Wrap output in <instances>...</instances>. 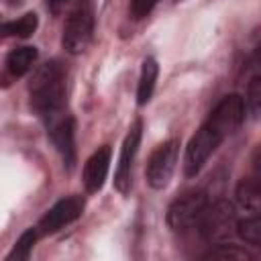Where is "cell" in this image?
<instances>
[{
  "label": "cell",
  "instance_id": "6da1fadb",
  "mask_svg": "<svg viewBox=\"0 0 261 261\" xmlns=\"http://www.w3.org/2000/svg\"><path fill=\"white\" fill-rule=\"evenodd\" d=\"M31 108L47 122L61 116L65 108V71L59 61H47L33 71L29 82Z\"/></svg>",
  "mask_w": 261,
  "mask_h": 261
},
{
  "label": "cell",
  "instance_id": "7a4b0ae2",
  "mask_svg": "<svg viewBox=\"0 0 261 261\" xmlns=\"http://www.w3.org/2000/svg\"><path fill=\"white\" fill-rule=\"evenodd\" d=\"M234 226H237L234 206L226 200H216L214 204L208 202V206L204 208L198 220V230L202 239L212 241V243L226 241L234 232Z\"/></svg>",
  "mask_w": 261,
  "mask_h": 261
},
{
  "label": "cell",
  "instance_id": "3957f363",
  "mask_svg": "<svg viewBox=\"0 0 261 261\" xmlns=\"http://www.w3.org/2000/svg\"><path fill=\"white\" fill-rule=\"evenodd\" d=\"M208 206V194L204 190H190L175 198L167 208V226L175 232H184L198 224L204 208Z\"/></svg>",
  "mask_w": 261,
  "mask_h": 261
},
{
  "label": "cell",
  "instance_id": "277c9868",
  "mask_svg": "<svg viewBox=\"0 0 261 261\" xmlns=\"http://www.w3.org/2000/svg\"><path fill=\"white\" fill-rule=\"evenodd\" d=\"M224 141V135L220 130H216L208 120L194 133V137L190 139L188 147H186V157H184V171L188 177H194L204 163L208 161V157L218 149V145Z\"/></svg>",
  "mask_w": 261,
  "mask_h": 261
},
{
  "label": "cell",
  "instance_id": "5b68a950",
  "mask_svg": "<svg viewBox=\"0 0 261 261\" xmlns=\"http://www.w3.org/2000/svg\"><path fill=\"white\" fill-rule=\"evenodd\" d=\"M92 35H94V14L90 4L67 14L63 27V47L67 49V53L71 55L84 53L92 43Z\"/></svg>",
  "mask_w": 261,
  "mask_h": 261
},
{
  "label": "cell",
  "instance_id": "8992f818",
  "mask_svg": "<svg viewBox=\"0 0 261 261\" xmlns=\"http://www.w3.org/2000/svg\"><path fill=\"white\" fill-rule=\"evenodd\" d=\"M177 155H179V141L177 139H169L163 145H159L147 163L145 175H147V184L155 190H161L167 186V181L171 179V173L175 169L177 163Z\"/></svg>",
  "mask_w": 261,
  "mask_h": 261
},
{
  "label": "cell",
  "instance_id": "52a82bcc",
  "mask_svg": "<svg viewBox=\"0 0 261 261\" xmlns=\"http://www.w3.org/2000/svg\"><path fill=\"white\" fill-rule=\"evenodd\" d=\"M141 135H143V122H141V118H137L130 124L128 133L122 141L120 159H118V167H116V173H114V188L120 194H128V190H130V169H133V161H135L137 151H139Z\"/></svg>",
  "mask_w": 261,
  "mask_h": 261
},
{
  "label": "cell",
  "instance_id": "ba28073f",
  "mask_svg": "<svg viewBox=\"0 0 261 261\" xmlns=\"http://www.w3.org/2000/svg\"><path fill=\"white\" fill-rule=\"evenodd\" d=\"M245 120V102L239 94H228L224 98H220V102L212 108L208 122L220 130L224 135V139L228 135H232Z\"/></svg>",
  "mask_w": 261,
  "mask_h": 261
},
{
  "label": "cell",
  "instance_id": "9c48e42d",
  "mask_svg": "<svg viewBox=\"0 0 261 261\" xmlns=\"http://www.w3.org/2000/svg\"><path fill=\"white\" fill-rule=\"evenodd\" d=\"M84 206H86V202H84L82 196H69V198L59 200V202H57L53 208H49V210L43 214V218L39 220V226H37L39 234L57 232V230L63 228L65 224L73 222L75 218L82 216Z\"/></svg>",
  "mask_w": 261,
  "mask_h": 261
},
{
  "label": "cell",
  "instance_id": "30bf717a",
  "mask_svg": "<svg viewBox=\"0 0 261 261\" xmlns=\"http://www.w3.org/2000/svg\"><path fill=\"white\" fill-rule=\"evenodd\" d=\"M47 128H49V139L51 143L55 145V149L59 151V155L63 157V163L67 167L73 165L75 161V143H73V137H75V122L71 116L67 114H61L53 120L47 122Z\"/></svg>",
  "mask_w": 261,
  "mask_h": 261
},
{
  "label": "cell",
  "instance_id": "8fae6325",
  "mask_svg": "<svg viewBox=\"0 0 261 261\" xmlns=\"http://www.w3.org/2000/svg\"><path fill=\"white\" fill-rule=\"evenodd\" d=\"M108 167H110V147L104 145L84 165V186L90 194L98 192L104 186V179L108 175Z\"/></svg>",
  "mask_w": 261,
  "mask_h": 261
},
{
  "label": "cell",
  "instance_id": "7c38bea8",
  "mask_svg": "<svg viewBox=\"0 0 261 261\" xmlns=\"http://www.w3.org/2000/svg\"><path fill=\"white\" fill-rule=\"evenodd\" d=\"M157 73H159V65L153 57H147L143 61L141 67V77H139V88H137V102L143 106L151 100L153 90H155V82H157Z\"/></svg>",
  "mask_w": 261,
  "mask_h": 261
},
{
  "label": "cell",
  "instance_id": "4fadbf2b",
  "mask_svg": "<svg viewBox=\"0 0 261 261\" xmlns=\"http://www.w3.org/2000/svg\"><path fill=\"white\" fill-rule=\"evenodd\" d=\"M237 202L249 212H259L261 190H259V179L257 177H247V179L239 181V186H237Z\"/></svg>",
  "mask_w": 261,
  "mask_h": 261
},
{
  "label": "cell",
  "instance_id": "5bb4252c",
  "mask_svg": "<svg viewBox=\"0 0 261 261\" xmlns=\"http://www.w3.org/2000/svg\"><path fill=\"white\" fill-rule=\"evenodd\" d=\"M37 49L35 47H18V49H14L10 55H8V59H6V67H8V71L12 73V75H24L31 67H33V63L37 61Z\"/></svg>",
  "mask_w": 261,
  "mask_h": 261
},
{
  "label": "cell",
  "instance_id": "9a60e30c",
  "mask_svg": "<svg viewBox=\"0 0 261 261\" xmlns=\"http://www.w3.org/2000/svg\"><path fill=\"white\" fill-rule=\"evenodd\" d=\"M39 24V18L35 12H29L16 20H8V22H2L0 24V35L2 37H20V39H27L35 33Z\"/></svg>",
  "mask_w": 261,
  "mask_h": 261
},
{
  "label": "cell",
  "instance_id": "2e32d148",
  "mask_svg": "<svg viewBox=\"0 0 261 261\" xmlns=\"http://www.w3.org/2000/svg\"><path fill=\"white\" fill-rule=\"evenodd\" d=\"M234 232L249 245L253 247H259L261 245V220L257 216V212L253 216H247L243 220H237V226H234Z\"/></svg>",
  "mask_w": 261,
  "mask_h": 261
},
{
  "label": "cell",
  "instance_id": "e0dca14e",
  "mask_svg": "<svg viewBox=\"0 0 261 261\" xmlns=\"http://www.w3.org/2000/svg\"><path fill=\"white\" fill-rule=\"evenodd\" d=\"M37 239H39V230L37 228H27L20 237H18V241L14 243V247H12V251L6 255V259L8 261H24V259H29L31 257V251H33V247H35V243H37Z\"/></svg>",
  "mask_w": 261,
  "mask_h": 261
},
{
  "label": "cell",
  "instance_id": "ac0fdd59",
  "mask_svg": "<svg viewBox=\"0 0 261 261\" xmlns=\"http://www.w3.org/2000/svg\"><path fill=\"white\" fill-rule=\"evenodd\" d=\"M204 259H222V261H249L253 259L245 249H239L234 245H216L208 253H204Z\"/></svg>",
  "mask_w": 261,
  "mask_h": 261
},
{
  "label": "cell",
  "instance_id": "d6986e66",
  "mask_svg": "<svg viewBox=\"0 0 261 261\" xmlns=\"http://www.w3.org/2000/svg\"><path fill=\"white\" fill-rule=\"evenodd\" d=\"M243 102H245V110L253 118H257L259 116V110H261V77L259 75H253L251 77L249 88H247V98Z\"/></svg>",
  "mask_w": 261,
  "mask_h": 261
},
{
  "label": "cell",
  "instance_id": "ffe728a7",
  "mask_svg": "<svg viewBox=\"0 0 261 261\" xmlns=\"http://www.w3.org/2000/svg\"><path fill=\"white\" fill-rule=\"evenodd\" d=\"M86 4H90V2L88 0H47V6L55 16H59V14L67 16V14H71L73 10H77Z\"/></svg>",
  "mask_w": 261,
  "mask_h": 261
},
{
  "label": "cell",
  "instance_id": "44dd1931",
  "mask_svg": "<svg viewBox=\"0 0 261 261\" xmlns=\"http://www.w3.org/2000/svg\"><path fill=\"white\" fill-rule=\"evenodd\" d=\"M159 0H133L130 2V16L133 18H143V16H147L153 8H155V4H157Z\"/></svg>",
  "mask_w": 261,
  "mask_h": 261
},
{
  "label": "cell",
  "instance_id": "7402d4cb",
  "mask_svg": "<svg viewBox=\"0 0 261 261\" xmlns=\"http://www.w3.org/2000/svg\"><path fill=\"white\" fill-rule=\"evenodd\" d=\"M10 2H12V4H18V2H20V0H10Z\"/></svg>",
  "mask_w": 261,
  "mask_h": 261
}]
</instances>
